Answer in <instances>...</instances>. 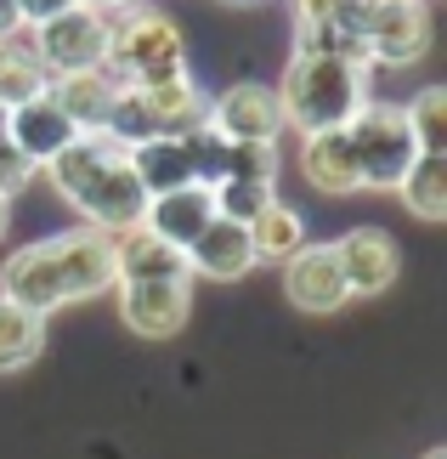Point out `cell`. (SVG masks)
Here are the masks:
<instances>
[{"label":"cell","mask_w":447,"mask_h":459,"mask_svg":"<svg viewBox=\"0 0 447 459\" xmlns=\"http://www.w3.org/2000/svg\"><path fill=\"white\" fill-rule=\"evenodd\" d=\"M425 459H447V448H431V454H425Z\"/></svg>","instance_id":"cell-31"},{"label":"cell","mask_w":447,"mask_h":459,"mask_svg":"<svg viewBox=\"0 0 447 459\" xmlns=\"http://www.w3.org/2000/svg\"><path fill=\"white\" fill-rule=\"evenodd\" d=\"M334 255H340V273H346L351 295H385L402 278V250L385 227H351V233H340Z\"/></svg>","instance_id":"cell-10"},{"label":"cell","mask_w":447,"mask_h":459,"mask_svg":"<svg viewBox=\"0 0 447 459\" xmlns=\"http://www.w3.org/2000/svg\"><path fill=\"white\" fill-rule=\"evenodd\" d=\"M131 170H136V182L142 193H170V187H187V182H199L193 176V153H187V136H148V143H136L131 148Z\"/></svg>","instance_id":"cell-18"},{"label":"cell","mask_w":447,"mask_h":459,"mask_svg":"<svg viewBox=\"0 0 447 459\" xmlns=\"http://www.w3.org/2000/svg\"><path fill=\"white\" fill-rule=\"evenodd\" d=\"M114 267H119V278H193L187 255L176 244H165L159 233H148L142 221L114 233Z\"/></svg>","instance_id":"cell-17"},{"label":"cell","mask_w":447,"mask_h":459,"mask_svg":"<svg viewBox=\"0 0 447 459\" xmlns=\"http://www.w3.org/2000/svg\"><path fill=\"white\" fill-rule=\"evenodd\" d=\"M34 176H40V170H34L23 153H17L12 126H6V108H0V193H6V199H17V193H23Z\"/></svg>","instance_id":"cell-26"},{"label":"cell","mask_w":447,"mask_h":459,"mask_svg":"<svg viewBox=\"0 0 447 459\" xmlns=\"http://www.w3.org/2000/svg\"><path fill=\"white\" fill-rule=\"evenodd\" d=\"M244 227H249V244H255V261H278V267L306 244V216H300L295 204H283V199H272L255 221H244Z\"/></svg>","instance_id":"cell-21"},{"label":"cell","mask_w":447,"mask_h":459,"mask_svg":"<svg viewBox=\"0 0 447 459\" xmlns=\"http://www.w3.org/2000/svg\"><path fill=\"white\" fill-rule=\"evenodd\" d=\"M46 351V317L0 295V375H23Z\"/></svg>","instance_id":"cell-20"},{"label":"cell","mask_w":447,"mask_h":459,"mask_svg":"<svg viewBox=\"0 0 447 459\" xmlns=\"http://www.w3.org/2000/svg\"><path fill=\"white\" fill-rule=\"evenodd\" d=\"M85 6H102V12H119V6H136V0H85Z\"/></svg>","instance_id":"cell-30"},{"label":"cell","mask_w":447,"mask_h":459,"mask_svg":"<svg viewBox=\"0 0 447 459\" xmlns=\"http://www.w3.org/2000/svg\"><path fill=\"white\" fill-rule=\"evenodd\" d=\"M357 40L368 68H408L431 51V12L425 0H368Z\"/></svg>","instance_id":"cell-6"},{"label":"cell","mask_w":447,"mask_h":459,"mask_svg":"<svg viewBox=\"0 0 447 459\" xmlns=\"http://www.w3.org/2000/svg\"><path fill=\"white\" fill-rule=\"evenodd\" d=\"M408 126H414L419 153H447V91L442 85H425L414 102H402Z\"/></svg>","instance_id":"cell-23"},{"label":"cell","mask_w":447,"mask_h":459,"mask_svg":"<svg viewBox=\"0 0 447 459\" xmlns=\"http://www.w3.org/2000/svg\"><path fill=\"white\" fill-rule=\"evenodd\" d=\"M119 317L136 341H170L187 329L193 312V278H119Z\"/></svg>","instance_id":"cell-7"},{"label":"cell","mask_w":447,"mask_h":459,"mask_svg":"<svg viewBox=\"0 0 447 459\" xmlns=\"http://www.w3.org/2000/svg\"><path fill=\"white\" fill-rule=\"evenodd\" d=\"M408 216L419 221H447V153H419L414 170L397 182Z\"/></svg>","instance_id":"cell-22"},{"label":"cell","mask_w":447,"mask_h":459,"mask_svg":"<svg viewBox=\"0 0 447 459\" xmlns=\"http://www.w3.org/2000/svg\"><path fill=\"white\" fill-rule=\"evenodd\" d=\"M46 182L74 204V216L85 227H102V233H125V227L142 221L148 210V193H142L136 170H131V148L114 143L102 131H80L57 159H46Z\"/></svg>","instance_id":"cell-1"},{"label":"cell","mask_w":447,"mask_h":459,"mask_svg":"<svg viewBox=\"0 0 447 459\" xmlns=\"http://www.w3.org/2000/svg\"><path fill=\"white\" fill-rule=\"evenodd\" d=\"M12 29H23V23H17V6H12V0H0V34H12Z\"/></svg>","instance_id":"cell-28"},{"label":"cell","mask_w":447,"mask_h":459,"mask_svg":"<svg viewBox=\"0 0 447 459\" xmlns=\"http://www.w3.org/2000/svg\"><path fill=\"white\" fill-rule=\"evenodd\" d=\"M46 91L57 97V108L74 119L80 131H102V119H108L114 97H119V80L108 68H74V74H51Z\"/></svg>","instance_id":"cell-16"},{"label":"cell","mask_w":447,"mask_h":459,"mask_svg":"<svg viewBox=\"0 0 447 459\" xmlns=\"http://www.w3.org/2000/svg\"><path fill=\"white\" fill-rule=\"evenodd\" d=\"M6 126H12L17 153H23L34 170H40L46 159H57V153H63V148L80 136V126H74V119H68V114L57 108V97H51V91H34L29 102L6 108Z\"/></svg>","instance_id":"cell-12"},{"label":"cell","mask_w":447,"mask_h":459,"mask_svg":"<svg viewBox=\"0 0 447 459\" xmlns=\"http://www.w3.org/2000/svg\"><path fill=\"white\" fill-rule=\"evenodd\" d=\"M221 176H249V182H278V143H227Z\"/></svg>","instance_id":"cell-25"},{"label":"cell","mask_w":447,"mask_h":459,"mask_svg":"<svg viewBox=\"0 0 447 459\" xmlns=\"http://www.w3.org/2000/svg\"><path fill=\"white\" fill-rule=\"evenodd\" d=\"M187 273L193 278H216V284H238L261 267L255 261V244H249V227L244 221H227V216H210L204 233L187 244Z\"/></svg>","instance_id":"cell-11"},{"label":"cell","mask_w":447,"mask_h":459,"mask_svg":"<svg viewBox=\"0 0 447 459\" xmlns=\"http://www.w3.org/2000/svg\"><path fill=\"white\" fill-rule=\"evenodd\" d=\"M272 91H278V108H283V131H300V136L340 131V126H351L357 108L368 102V63L295 51Z\"/></svg>","instance_id":"cell-2"},{"label":"cell","mask_w":447,"mask_h":459,"mask_svg":"<svg viewBox=\"0 0 447 459\" xmlns=\"http://www.w3.org/2000/svg\"><path fill=\"white\" fill-rule=\"evenodd\" d=\"M6 227H12V199L0 193V238H6Z\"/></svg>","instance_id":"cell-29"},{"label":"cell","mask_w":447,"mask_h":459,"mask_svg":"<svg viewBox=\"0 0 447 459\" xmlns=\"http://www.w3.org/2000/svg\"><path fill=\"white\" fill-rule=\"evenodd\" d=\"M34 57L46 63V74H74V68H102L108 57V12L74 0L68 12L46 17V23L29 29Z\"/></svg>","instance_id":"cell-5"},{"label":"cell","mask_w":447,"mask_h":459,"mask_svg":"<svg viewBox=\"0 0 447 459\" xmlns=\"http://www.w3.org/2000/svg\"><path fill=\"white\" fill-rule=\"evenodd\" d=\"M300 176H306L317 193H329V199H346V193L363 187L357 159H351V143H346V126L300 136Z\"/></svg>","instance_id":"cell-15"},{"label":"cell","mask_w":447,"mask_h":459,"mask_svg":"<svg viewBox=\"0 0 447 459\" xmlns=\"http://www.w3.org/2000/svg\"><path fill=\"white\" fill-rule=\"evenodd\" d=\"M346 143H351V159H357V176L363 187L374 193H397V182L414 170L419 159V143H414V126L397 102H363L357 119L346 126Z\"/></svg>","instance_id":"cell-4"},{"label":"cell","mask_w":447,"mask_h":459,"mask_svg":"<svg viewBox=\"0 0 447 459\" xmlns=\"http://www.w3.org/2000/svg\"><path fill=\"white\" fill-rule=\"evenodd\" d=\"M12 6H17V23H23V29H34V23H46V17L68 12L74 0H12Z\"/></svg>","instance_id":"cell-27"},{"label":"cell","mask_w":447,"mask_h":459,"mask_svg":"<svg viewBox=\"0 0 447 459\" xmlns=\"http://www.w3.org/2000/svg\"><path fill=\"white\" fill-rule=\"evenodd\" d=\"M46 63L34 57L29 46V29H12L0 34V108H17V102H29L34 91H46Z\"/></svg>","instance_id":"cell-19"},{"label":"cell","mask_w":447,"mask_h":459,"mask_svg":"<svg viewBox=\"0 0 447 459\" xmlns=\"http://www.w3.org/2000/svg\"><path fill=\"white\" fill-rule=\"evenodd\" d=\"M136 97H142V108H148L159 136H182V131L210 119V97H204V85L193 80V68H176V74L153 80V85H136Z\"/></svg>","instance_id":"cell-14"},{"label":"cell","mask_w":447,"mask_h":459,"mask_svg":"<svg viewBox=\"0 0 447 459\" xmlns=\"http://www.w3.org/2000/svg\"><path fill=\"white\" fill-rule=\"evenodd\" d=\"M283 295H289L295 312H312V317H329L351 301L346 290V273H340V255L334 244H300V250L283 261Z\"/></svg>","instance_id":"cell-8"},{"label":"cell","mask_w":447,"mask_h":459,"mask_svg":"<svg viewBox=\"0 0 447 459\" xmlns=\"http://www.w3.org/2000/svg\"><path fill=\"white\" fill-rule=\"evenodd\" d=\"M210 126H216L227 143H278V136H283L278 91L261 85V80L227 85L221 97H210Z\"/></svg>","instance_id":"cell-9"},{"label":"cell","mask_w":447,"mask_h":459,"mask_svg":"<svg viewBox=\"0 0 447 459\" xmlns=\"http://www.w3.org/2000/svg\"><path fill=\"white\" fill-rule=\"evenodd\" d=\"M232 6H255V0H232Z\"/></svg>","instance_id":"cell-32"},{"label":"cell","mask_w":447,"mask_h":459,"mask_svg":"<svg viewBox=\"0 0 447 459\" xmlns=\"http://www.w3.org/2000/svg\"><path fill=\"white\" fill-rule=\"evenodd\" d=\"M102 68L119 80V85H153L187 68V40H182V23L159 6H119L108 12V57Z\"/></svg>","instance_id":"cell-3"},{"label":"cell","mask_w":447,"mask_h":459,"mask_svg":"<svg viewBox=\"0 0 447 459\" xmlns=\"http://www.w3.org/2000/svg\"><path fill=\"white\" fill-rule=\"evenodd\" d=\"M216 216H227V221H255L266 204L278 199V182H249V176H221L216 187Z\"/></svg>","instance_id":"cell-24"},{"label":"cell","mask_w":447,"mask_h":459,"mask_svg":"<svg viewBox=\"0 0 447 459\" xmlns=\"http://www.w3.org/2000/svg\"><path fill=\"white\" fill-rule=\"evenodd\" d=\"M210 216H216V193H210V182H187V187L153 193L148 210H142V227L159 233L165 244H176V250H187V244L204 233Z\"/></svg>","instance_id":"cell-13"}]
</instances>
